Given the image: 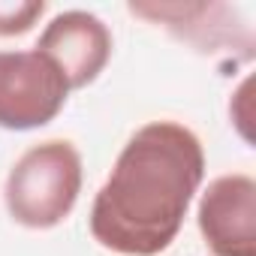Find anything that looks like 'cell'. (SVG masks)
Instances as JSON below:
<instances>
[{
  "mask_svg": "<svg viewBox=\"0 0 256 256\" xmlns=\"http://www.w3.org/2000/svg\"><path fill=\"white\" fill-rule=\"evenodd\" d=\"M205 178L199 136L151 120L130 136L90 208V235L118 256H160L178 238Z\"/></svg>",
  "mask_w": 256,
  "mask_h": 256,
  "instance_id": "obj_1",
  "label": "cell"
},
{
  "mask_svg": "<svg viewBox=\"0 0 256 256\" xmlns=\"http://www.w3.org/2000/svg\"><path fill=\"white\" fill-rule=\"evenodd\" d=\"M82 193V154L66 139L28 148L6 175V211L24 229L60 226Z\"/></svg>",
  "mask_w": 256,
  "mask_h": 256,
  "instance_id": "obj_2",
  "label": "cell"
},
{
  "mask_svg": "<svg viewBox=\"0 0 256 256\" xmlns=\"http://www.w3.org/2000/svg\"><path fill=\"white\" fill-rule=\"evenodd\" d=\"M70 100L64 72L36 48L0 52V130H40Z\"/></svg>",
  "mask_w": 256,
  "mask_h": 256,
  "instance_id": "obj_3",
  "label": "cell"
},
{
  "mask_svg": "<svg viewBox=\"0 0 256 256\" xmlns=\"http://www.w3.org/2000/svg\"><path fill=\"white\" fill-rule=\"evenodd\" d=\"M196 223L214 256H256V181L244 172L214 178L199 196Z\"/></svg>",
  "mask_w": 256,
  "mask_h": 256,
  "instance_id": "obj_4",
  "label": "cell"
},
{
  "mask_svg": "<svg viewBox=\"0 0 256 256\" xmlns=\"http://www.w3.org/2000/svg\"><path fill=\"white\" fill-rule=\"evenodd\" d=\"M34 48L64 72L70 90H82L94 84L106 70L112 58V30L94 12L70 10L46 24Z\"/></svg>",
  "mask_w": 256,
  "mask_h": 256,
  "instance_id": "obj_5",
  "label": "cell"
},
{
  "mask_svg": "<svg viewBox=\"0 0 256 256\" xmlns=\"http://www.w3.org/2000/svg\"><path fill=\"white\" fill-rule=\"evenodd\" d=\"M133 16L163 24L178 40L196 46L199 52L241 48L244 58H253L250 24L241 22L235 6L226 4H130Z\"/></svg>",
  "mask_w": 256,
  "mask_h": 256,
  "instance_id": "obj_6",
  "label": "cell"
},
{
  "mask_svg": "<svg viewBox=\"0 0 256 256\" xmlns=\"http://www.w3.org/2000/svg\"><path fill=\"white\" fill-rule=\"evenodd\" d=\"M46 16L42 0H0V36H22Z\"/></svg>",
  "mask_w": 256,
  "mask_h": 256,
  "instance_id": "obj_7",
  "label": "cell"
}]
</instances>
